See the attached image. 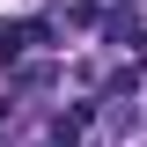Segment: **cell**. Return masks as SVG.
I'll return each mask as SVG.
<instances>
[{
	"instance_id": "7a4b0ae2",
	"label": "cell",
	"mask_w": 147,
	"mask_h": 147,
	"mask_svg": "<svg viewBox=\"0 0 147 147\" xmlns=\"http://www.w3.org/2000/svg\"><path fill=\"white\" fill-rule=\"evenodd\" d=\"M88 118H96V103H74V110H59V118H52V147H74Z\"/></svg>"
},
{
	"instance_id": "6da1fadb",
	"label": "cell",
	"mask_w": 147,
	"mask_h": 147,
	"mask_svg": "<svg viewBox=\"0 0 147 147\" xmlns=\"http://www.w3.org/2000/svg\"><path fill=\"white\" fill-rule=\"evenodd\" d=\"M103 44L147 59V22H140V7H103Z\"/></svg>"
},
{
	"instance_id": "3957f363",
	"label": "cell",
	"mask_w": 147,
	"mask_h": 147,
	"mask_svg": "<svg viewBox=\"0 0 147 147\" xmlns=\"http://www.w3.org/2000/svg\"><path fill=\"white\" fill-rule=\"evenodd\" d=\"M7 81H15L22 96H37V88H52V81H59V66H52V59H30V66H15Z\"/></svg>"
}]
</instances>
